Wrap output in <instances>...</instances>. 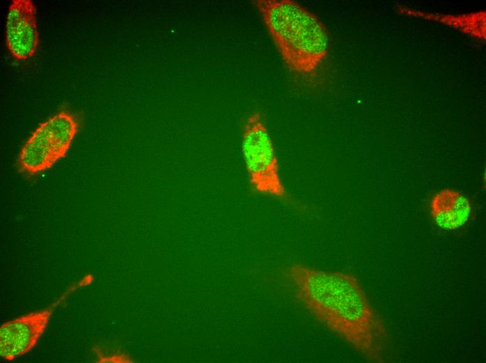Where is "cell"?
Masks as SVG:
<instances>
[{"instance_id": "cell-1", "label": "cell", "mask_w": 486, "mask_h": 363, "mask_svg": "<svg viewBox=\"0 0 486 363\" xmlns=\"http://www.w3.org/2000/svg\"><path fill=\"white\" fill-rule=\"evenodd\" d=\"M297 300L364 358L384 362L385 323L352 274L294 263L282 272Z\"/></svg>"}, {"instance_id": "cell-2", "label": "cell", "mask_w": 486, "mask_h": 363, "mask_svg": "<svg viewBox=\"0 0 486 363\" xmlns=\"http://www.w3.org/2000/svg\"><path fill=\"white\" fill-rule=\"evenodd\" d=\"M253 4L288 68L301 75L314 73L328 51V34L318 17L292 0H255Z\"/></svg>"}, {"instance_id": "cell-3", "label": "cell", "mask_w": 486, "mask_h": 363, "mask_svg": "<svg viewBox=\"0 0 486 363\" xmlns=\"http://www.w3.org/2000/svg\"><path fill=\"white\" fill-rule=\"evenodd\" d=\"M242 151L251 188L255 192L288 201L279 173L275 147L258 111L251 112L244 124Z\"/></svg>"}, {"instance_id": "cell-4", "label": "cell", "mask_w": 486, "mask_h": 363, "mask_svg": "<svg viewBox=\"0 0 486 363\" xmlns=\"http://www.w3.org/2000/svg\"><path fill=\"white\" fill-rule=\"evenodd\" d=\"M79 129L77 117L61 110L40 124L23 145L18 156L19 170L36 175L65 157Z\"/></svg>"}, {"instance_id": "cell-5", "label": "cell", "mask_w": 486, "mask_h": 363, "mask_svg": "<svg viewBox=\"0 0 486 363\" xmlns=\"http://www.w3.org/2000/svg\"><path fill=\"white\" fill-rule=\"evenodd\" d=\"M6 44L17 60H27L38 45L36 10L31 0H13L6 22Z\"/></svg>"}, {"instance_id": "cell-6", "label": "cell", "mask_w": 486, "mask_h": 363, "mask_svg": "<svg viewBox=\"0 0 486 363\" xmlns=\"http://www.w3.org/2000/svg\"><path fill=\"white\" fill-rule=\"evenodd\" d=\"M52 309L32 312L6 323L0 327V355L12 361L31 350L45 332Z\"/></svg>"}, {"instance_id": "cell-7", "label": "cell", "mask_w": 486, "mask_h": 363, "mask_svg": "<svg viewBox=\"0 0 486 363\" xmlns=\"http://www.w3.org/2000/svg\"><path fill=\"white\" fill-rule=\"evenodd\" d=\"M470 200L462 193L450 188L437 192L430 202V213L436 225L447 231L464 226L471 214Z\"/></svg>"}, {"instance_id": "cell-8", "label": "cell", "mask_w": 486, "mask_h": 363, "mask_svg": "<svg viewBox=\"0 0 486 363\" xmlns=\"http://www.w3.org/2000/svg\"><path fill=\"white\" fill-rule=\"evenodd\" d=\"M400 13L422 18L431 19L459 29L461 31L478 38H485V13H471L462 16L424 13L415 10L399 8Z\"/></svg>"}]
</instances>
